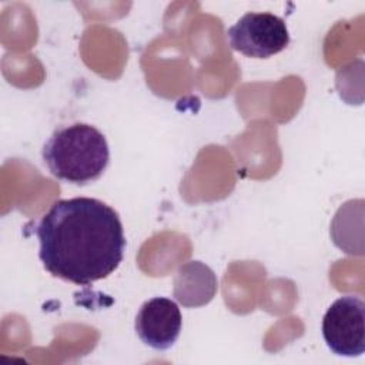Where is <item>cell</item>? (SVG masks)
<instances>
[{
	"instance_id": "cell-1",
	"label": "cell",
	"mask_w": 365,
	"mask_h": 365,
	"mask_svg": "<svg viewBox=\"0 0 365 365\" xmlns=\"http://www.w3.org/2000/svg\"><path fill=\"white\" fill-rule=\"evenodd\" d=\"M43 267L60 279L90 285L123 261L121 220L108 204L88 197L56 201L36 227Z\"/></svg>"
},
{
	"instance_id": "cell-2",
	"label": "cell",
	"mask_w": 365,
	"mask_h": 365,
	"mask_svg": "<svg viewBox=\"0 0 365 365\" xmlns=\"http://www.w3.org/2000/svg\"><path fill=\"white\" fill-rule=\"evenodd\" d=\"M41 155L56 178L84 185L103 175L110 161V148L98 128L74 123L57 128L46 141Z\"/></svg>"
},
{
	"instance_id": "cell-5",
	"label": "cell",
	"mask_w": 365,
	"mask_h": 365,
	"mask_svg": "<svg viewBox=\"0 0 365 365\" xmlns=\"http://www.w3.org/2000/svg\"><path fill=\"white\" fill-rule=\"evenodd\" d=\"M134 327L143 344L158 351L168 349L181 332L180 308L170 298L154 297L141 305Z\"/></svg>"
},
{
	"instance_id": "cell-4",
	"label": "cell",
	"mask_w": 365,
	"mask_h": 365,
	"mask_svg": "<svg viewBox=\"0 0 365 365\" xmlns=\"http://www.w3.org/2000/svg\"><path fill=\"white\" fill-rule=\"evenodd\" d=\"M327 346L341 356H361L365 351V302L356 295L335 299L322 319Z\"/></svg>"
},
{
	"instance_id": "cell-3",
	"label": "cell",
	"mask_w": 365,
	"mask_h": 365,
	"mask_svg": "<svg viewBox=\"0 0 365 365\" xmlns=\"http://www.w3.org/2000/svg\"><path fill=\"white\" fill-rule=\"evenodd\" d=\"M232 50L252 58H268L289 44L285 21L272 13H245L227 30Z\"/></svg>"
},
{
	"instance_id": "cell-6",
	"label": "cell",
	"mask_w": 365,
	"mask_h": 365,
	"mask_svg": "<svg viewBox=\"0 0 365 365\" xmlns=\"http://www.w3.org/2000/svg\"><path fill=\"white\" fill-rule=\"evenodd\" d=\"M218 288L214 271L201 261H190L178 268L174 277V297L184 307L208 304Z\"/></svg>"
}]
</instances>
